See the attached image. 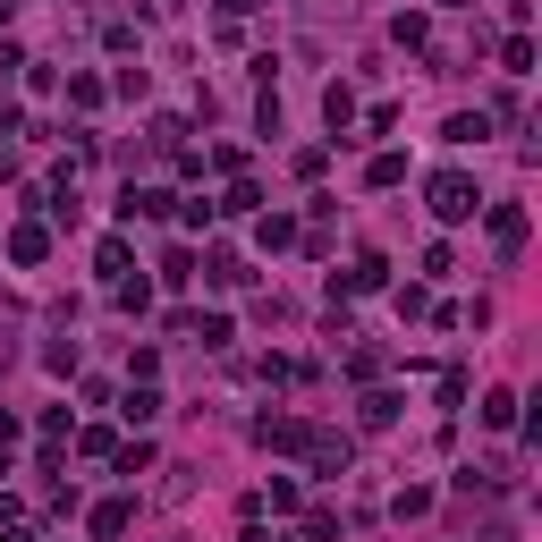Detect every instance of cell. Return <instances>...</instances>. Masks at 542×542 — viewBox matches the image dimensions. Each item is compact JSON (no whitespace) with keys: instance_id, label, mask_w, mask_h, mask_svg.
Returning a JSON list of instances; mask_svg holds the SVG:
<instances>
[{"instance_id":"1","label":"cell","mask_w":542,"mask_h":542,"mask_svg":"<svg viewBox=\"0 0 542 542\" xmlns=\"http://www.w3.org/2000/svg\"><path fill=\"white\" fill-rule=\"evenodd\" d=\"M432 212H441V221H466V212H475V187H466V178H441V187H432Z\"/></svg>"}]
</instances>
